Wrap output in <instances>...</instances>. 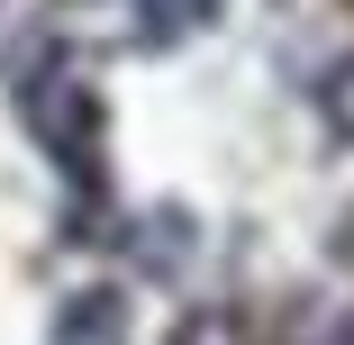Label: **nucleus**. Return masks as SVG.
Segmentation results:
<instances>
[{
  "label": "nucleus",
  "mask_w": 354,
  "mask_h": 345,
  "mask_svg": "<svg viewBox=\"0 0 354 345\" xmlns=\"http://www.w3.org/2000/svg\"><path fill=\"white\" fill-rule=\"evenodd\" d=\"M191 19H209V0H155V37H173V28H191Z\"/></svg>",
  "instance_id": "1"
}]
</instances>
